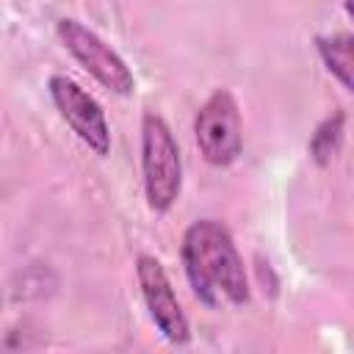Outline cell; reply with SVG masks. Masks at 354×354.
<instances>
[{
	"instance_id": "7a4b0ae2",
	"label": "cell",
	"mask_w": 354,
	"mask_h": 354,
	"mask_svg": "<svg viewBox=\"0 0 354 354\" xmlns=\"http://www.w3.org/2000/svg\"><path fill=\"white\" fill-rule=\"evenodd\" d=\"M141 180L149 210L166 213L183 191V158L166 119L147 111L141 119Z\"/></svg>"
},
{
	"instance_id": "6da1fadb",
	"label": "cell",
	"mask_w": 354,
	"mask_h": 354,
	"mask_svg": "<svg viewBox=\"0 0 354 354\" xmlns=\"http://www.w3.org/2000/svg\"><path fill=\"white\" fill-rule=\"evenodd\" d=\"M183 268L194 296L216 310L221 304H246L249 301V279L238 246L230 230L216 218L194 221L183 235Z\"/></svg>"
},
{
	"instance_id": "5b68a950",
	"label": "cell",
	"mask_w": 354,
	"mask_h": 354,
	"mask_svg": "<svg viewBox=\"0 0 354 354\" xmlns=\"http://www.w3.org/2000/svg\"><path fill=\"white\" fill-rule=\"evenodd\" d=\"M50 97L61 113V119L72 127V133L100 158L111 152V127L108 119L100 108V102L72 77L66 75H53L50 83Z\"/></svg>"
},
{
	"instance_id": "9c48e42d",
	"label": "cell",
	"mask_w": 354,
	"mask_h": 354,
	"mask_svg": "<svg viewBox=\"0 0 354 354\" xmlns=\"http://www.w3.org/2000/svg\"><path fill=\"white\" fill-rule=\"evenodd\" d=\"M343 6H346V11H348V14L354 11V6H351V0H343Z\"/></svg>"
},
{
	"instance_id": "3957f363",
	"label": "cell",
	"mask_w": 354,
	"mask_h": 354,
	"mask_svg": "<svg viewBox=\"0 0 354 354\" xmlns=\"http://www.w3.org/2000/svg\"><path fill=\"white\" fill-rule=\"evenodd\" d=\"M55 33L61 44L72 53V58L108 91L113 94H130L136 88V77L127 66V61L91 28H86L77 19H58Z\"/></svg>"
},
{
	"instance_id": "277c9868",
	"label": "cell",
	"mask_w": 354,
	"mask_h": 354,
	"mask_svg": "<svg viewBox=\"0 0 354 354\" xmlns=\"http://www.w3.org/2000/svg\"><path fill=\"white\" fill-rule=\"evenodd\" d=\"M194 136L202 158L210 166H230L243 149V124L235 97L227 88H216L194 119Z\"/></svg>"
},
{
	"instance_id": "ba28073f",
	"label": "cell",
	"mask_w": 354,
	"mask_h": 354,
	"mask_svg": "<svg viewBox=\"0 0 354 354\" xmlns=\"http://www.w3.org/2000/svg\"><path fill=\"white\" fill-rule=\"evenodd\" d=\"M343 133H346V113L343 111L329 113L310 136V158L318 166H329L343 147Z\"/></svg>"
},
{
	"instance_id": "8992f818",
	"label": "cell",
	"mask_w": 354,
	"mask_h": 354,
	"mask_svg": "<svg viewBox=\"0 0 354 354\" xmlns=\"http://www.w3.org/2000/svg\"><path fill=\"white\" fill-rule=\"evenodd\" d=\"M136 277H138V288H141V299L149 310L152 324L158 326V332L174 343V346H185L191 340V324L177 301V293L169 282L166 268L160 266L158 257L152 254H141L136 260Z\"/></svg>"
},
{
	"instance_id": "52a82bcc",
	"label": "cell",
	"mask_w": 354,
	"mask_h": 354,
	"mask_svg": "<svg viewBox=\"0 0 354 354\" xmlns=\"http://www.w3.org/2000/svg\"><path fill=\"white\" fill-rule=\"evenodd\" d=\"M351 33H332V36H318L315 47L324 61V66L337 77V83L348 91L351 88Z\"/></svg>"
}]
</instances>
